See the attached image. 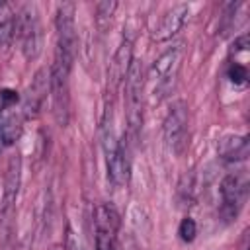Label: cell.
I'll list each match as a JSON object with an SVG mask.
<instances>
[{"instance_id":"5bb4252c","label":"cell","mask_w":250,"mask_h":250,"mask_svg":"<svg viewBox=\"0 0 250 250\" xmlns=\"http://www.w3.org/2000/svg\"><path fill=\"white\" fill-rule=\"evenodd\" d=\"M219 152L225 160L229 162H240V160H246L248 158V152H250V146H248V137H225L219 145Z\"/></svg>"},{"instance_id":"44dd1931","label":"cell","mask_w":250,"mask_h":250,"mask_svg":"<svg viewBox=\"0 0 250 250\" xmlns=\"http://www.w3.org/2000/svg\"><path fill=\"white\" fill-rule=\"evenodd\" d=\"M248 246V232H244V238H242V244H240V250H246Z\"/></svg>"},{"instance_id":"8fae6325","label":"cell","mask_w":250,"mask_h":250,"mask_svg":"<svg viewBox=\"0 0 250 250\" xmlns=\"http://www.w3.org/2000/svg\"><path fill=\"white\" fill-rule=\"evenodd\" d=\"M23 127V115L16 107V104H2L0 105V145L2 146H12Z\"/></svg>"},{"instance_id":"ba28073f","label":"cell","mask_w":250,"mask_h":250,"mask_svg":"<svg viewBox=\"0 0 250 250\" xmlns=\"http://www.w3.org/2000/svg\"><path fill=\"white\" fill-rule=\"evenodd\" d=\"M248 193V178L246 174H229L221 182V197H223V213L232 219L236 217L242 201Z\"/></svg>"},{"instance_id":"e0dca14e","label":"cell","mask_w":250,"mask_h":250,"mask_svg":"<svg viewBox=\"0 0 250 250\" xmlns=\"http://www.w3.org/2000/svg\"><path fill=\"white\" fill-rule=\"evenodd\" d=\"M229 78H230V82L234 86H246V82H248V70H246V66L240 64V62H232L230 68H229Z\"/></svg>"},{"instance_id":"d6986e66","label":"cell","mask_w":250,"mask_h":250,"mask_svg":"<svg viewBox=\"0 0 250 250\" xmlns=\"http://www.w3.org/2000/svg\"><path fill=\"white\" fill-rule=\"evenodd\" d=\"M0 100H2V104H16L18 102V94L14 92V90H2L0 92Z\"/></svg>"},{"instance_id":"2e32d148","label":"cell","mask_w":250,"mask_h":250,"mask_svg":"<svg viewBox=\"0 0 250 250\" xmlns=\"http://www.w3.org/2000/svg\"><path fill=\"white\" fill-rule=\"evenodd\" d=\"M115 8H117V2H113V0H104L96 6V21L100 27H105V23L111 20Z\"/></svg>"},{"instance_id":"8992f818","label":"cell","mask_w":250,"mask_h":250,"mask_svg":"<svg viewBox=\"0 0 250 250\" xmlns=\"http://www.w3.org/2000/svg\"><path fill=\"white\" fill-rule=\"evenodd\" d=\"M16 31L21 41L25 59H35L41 51V25L35 6H25L16 18Z\"/></svg>"},{"instance_id":"4fadbf2b","label":"cell","mask_w":250,"mask_h":250,"mask_svg":"<svg viewBox=\"0 0 250 250\" xmlns=\"http://www.w3.org/2000/svg\"><path fill=\"white\" fill-rule=\"evenodd\" d=\"M131 62H133V41L123 39V43L119 45V49L113 57V62L109 64V82L113 84V88H117L125 80Z\"/></svg>"},{"instance_id":"3957f363","label":"cell","mask_w":250,"mask_h":250,"mask_svg":"<svg viewBox=\"0 0 250 250\" xmlns=\"http://www.w3.org/2000/svg\"><path fill=\"white\" fill-rule=\"evenodd\" d=\"M125 115L129 133L133 139H137L141 125H143V88H145V76H143V64L141 61H133L127 76H125Z\"/></svg>"},{"instance_id":"30bf717a","label":"cell","mask_w":250,"mask_h":250,"mask_svg":"<svg viewBox=\"0 0 250 250\" xmlns=\"http://www.w3.org/2000/svg\"><path fill=\"white\" fill-rule=\"evenodd\" d=\"M49 90H51L49 72H47V68H41V70H37V74L33 76V80H31V84L27 88V94L23 98L21 113L25 117H37V113H39Z\"/></svg>"},{"instance_id":"52a82bcc","label":"cell","mask_w":250,"mask_h":250,"mask_svg":"<svg viewBox=\"0 0 250 250\" xmlns=\"http://www.w3.org/2000/svg\"><path fill=\"white\" fill-rule=\"evenodd\" d=\"M96 225V250H113L119 217L109 203H98L94 209Z\"/></svg>"},{"instance_id":"5b68a950","label":"cell","mask_w":250,"mask_h":250,"mask_svg":"<svg viewBox=\"0 0 250 250\" xmlns=\"http://www.w3.org/2000/svg\"><path fill=\"white\" fill-rule=\"evenodd\" d=\"M164 141L170 152L182 154L188 141V107L182 100L174 102L164 117Z\"/></svg>"},{"instance_id":"7c38bea8","label":"cell","mask_w":250,"mask_h":250,"mask_svg":"<svg viewBox=\"0 0 250 250\" xmlns=\"http://www.w3.org/2000/svg\"><path fill=\"white\" fill-rule=\"evenodd\" d=\"M20 182H21V160L20 156H12L6 168V178H4V195H2V211L4 215H8V211L12 209L18 189H20Z\"/></svg>"},{"instance_id":"9c48e42d","label":"cell","mask_w":250,"mask_h":250,"mask_svg":"<svg viewBox=\"0 0 250 250\" xmlns=\"http://www.w3.org/2000/svg\"><path fill=\"white\" fill-rule=\"evenodd\" d=\"M188 16H189V6L188 4H174L172 8H168L160 16L158 23L152 29V39L166 41V39L174 37L182 29V25L186 23Z\"/></svg>"},{"instance_id":"ffe728a7","label":"cell","mask_w":250,"mask_h":250,"mask_svg":"<svg viewBox=\"0 0 250 250\" xmlns=\"http://www.w3.org/2000/svg\"><path fill=\"white\" fill-rule=\"evenodd\" d=\"M248 49V35H240L238 39H234V53H244Z\"/></svg>"},{"instance_id":"6da1fadb","label":"cell","mask_w":250,"mask_h":250,"mask_svg":"<svg viewBox=\"0 0 250 250\" xmlns=\"http://www.w3.org/2000/svg\"><path fill=\"white\" fill-rule=\"evenodd\" d=\"M57 49H55V66L72 68L76 55V27H74V4L62 2L57 8Z\"/></svg>"},{"instance_id":"ac0fdd59","label":"cell","mask_w":250,"mask_h":250,"mask_svg":"<svg viewBox=\"0 0 250 250\" xmlns=\"http://www.w3.org/2000/svg\"><path fill=\"white\" fill-rule=\"evenodd\" d=\"M178 234H180V238H182L184 242H191V240L195 238V234H197V225H195V221L189 219V217L182 219V223H180V227H178Z\"/></svg>"},{"instance_id":"9a60e30c","label":"cell","mask_w":250,"mask_h":250,"mask_svg":"<svg viewBox=\"0 0 250 250\" xmlns=\"http://www.w3.org/2000/svg\"><path fill=\"white\" fill-rule=\"evenodd\" d=\"M16 33V16L12 12H0V49H6Z\"/></svg>"},{"instance_id":"7a4b0ae2","label":"cell","mask_w":250,"mask_h":250,"mask_svg":"<svg viewBox=\"0 0 250 250\" xmlns=\"http://www.w3.org/2000/svg\"><path fill=\"white\" fill-rule=\"evenodd\" d=\"M182 57H184V47L174 45L154 61L148 72V80H150L152 96L156 102L174 90V84H176V78L182 66Z\"/></svg>"},{"instance_id":"277c9868","label":"cell","mask_w":250,"mask_h":250,"mask_svg":"<svg viewBox=\"0 0 250 250\" xmlns=\"http://www.w3.org/2000/svg\"><path fill=\"white\" fill-rule=\"evenodd\" d=\"M104 150L107 164V178L113 186H125L129 182V156L123 141H117L111 125L104 127Z\"/></svg>"}]
</instances>
